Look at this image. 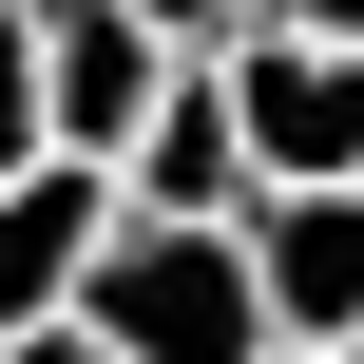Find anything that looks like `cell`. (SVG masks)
<instances>
[{
    "label": "cell",
    "instance_id": "6da1fadb",
    "mask_svg": "<svg viewBox=\"0 0 364 364\" xmlns=\"http://www.w3.org/2000/svg\"><path fill=\"white\" fill-rule=\"evenodd\" d=\"M77 326H96V364H269L250 230H230V211H134V192H115V230H96V269H77Z\"/></svg>",
    "mask_w": 364,
    "mask_h": 364
},
{
    "label": "cell",
    "instance_id": "7a4b0ae2",
    "mask_svg": "<svg viewBox=\"0 0 364 364\" xmlns=\"http://www.w3.org/2000/svg\"><path fill=\"white\" fill-rule=\"evenodd\" d=\"M211 77H230V154H250V192L364 173V38H326V19H230Z\"/></svg>",
    "mask_w": 364,
    "mask_h": 364
},
{
    "label": "cell",
    "instance_id": "3957f363",
    "mask_svg": "<svg viewBox=\"0 0 364 364\" xmlns=\"http://www.w3.org/2000/svg\"><path fill=\"white\" fill-rule=\"evenodd\" d=\"M230 230H250L269 346H364V173H288V192H250Z\"/></svg>",
    "mask_w": 364,
    "mask_h": 364
},
{
    "label": "cell",
    "instance_id": "277c9868",
    "mask_svg": "<svg viewBox=\"0 0 364 364\" xmlns=\"http://www.w3.org/2000/svg\"><path fill=\"white\" fill-rule=\"evenodd\" d=\"M192 38L173 19H134V0H38V115H58V154H96L115 173V134L154 115V77H173Z\"/></svg>",
    "mask_w": 364,
    "mask_h": 364
},
{
    "label": "cell",
    "instance_id": "5b68a950",
    "mask_svg": "<svg viewBox=\"0 0 364 364\" xmlns=\"http://www.w3.org/2000/svg\"><path fill=\"white\" fill-rule=\"evenodd\" d=\"M96 230H115V173L96 154H19L0 173V326H58L77 269H96Z\"/></svg>",
    "mask_w": 364,
    "mask_h": 364
},
{
    "label": "cell",
    "instance_id": "8992f818",
    "mask_svg": "<svg viewBox=\"0 0 364 364\" xmlns=\"http://www.w3.org/2000/svg\"><path fill=\"white\" fill-rule=\"evenodd\" d=\"M115 192L134 211H250V154H230V77H211V38L154 77V115L115 134Z\"/></svg>",
    "mask_w": 364,
    "mask_h": 364
},
{
    "label": "cell",
    "instance_id": "52a82bcc",
    "mask_svg": "<svg viewBox=\"0 0 364 364\" xmlns=\"http://www.w3.org/2000/svg\"><path fill=\"white\" fill-rule=\"evenodd\" d=\"M19 154H58V115H38V0H0V173Z\"/></svg>",
    "mask_w": 364,
    "mask_h": 364
},
{
    "label": "cell",
    "instance_id": "ba28073f",
    "mask_svg": "<svg viewBox=\"0 0 364 364\" xmlns=\"http://www.w3.org/2000/svg\"><path fill=\"white\" fill-rule=\"evenodd\" d=\"M0 364H96V326L58 307V326H0Z\"/></svg>",
    "mask_w": 364,
    "mask_h": 364
},
{
    "label": "cell",
    "instance_id": "9c48e42d",
    "mask_svg": "<svg viewBox=\"0 0 364 364\" xmlns=\"http://www.w3.org/2000/svg\"><path fill=\"white\" fill-rule=\"evenodd\" d=\"M134 19H173V38H230V19H269V0H134Z\"/></svg>",
    "mask_w": 364,
    "mask_h": 364
},
{
    "label": "cell",
    "instance_id": "30bf717a",
    "mask_svg": "<svg viewBox=\"0 0 364 364\" xmlns=\"http://www.w3.org/2000/svg\"><path fill=\"white\" fill-rule=\"evenodd\" d=\"M269 19H326V38H364V0H269Z\"/></svg>",
    "mask_w": 364,
    "mask_h": 364
},
{
    "label": "cell",
    "instance_id": "8fae6325",
    "mask_svg": "<svg viewBox=\"0 0 364 364\" xmlns=\"http://www.w3.org/2000/svg\"><path fill=\"white\" fill-rule=\"evenodd\" d=\"M269 364H364V346H269Z\"/></svg>",
    "mask_w": 364,
    "mask_h": 364
}]
</instances>
